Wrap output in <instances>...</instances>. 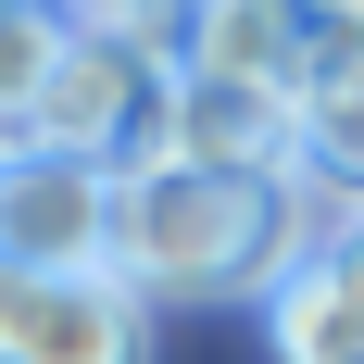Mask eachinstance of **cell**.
Returning a JSON list of instances; mask_svg holds the SVG:
<instances>
[{"label":"cell","instance_id":"7","mask_svg":"<svg viewBox=\"0 0 364 364\" xmlns=\"http://www.w3.org/2000/svg\"><path fill=\"white\" fill-rule=\"evenodd\" d=\"M301 50H314L301 0H188V38H176L188 75H264V88H301Z\"/></svg>","mask_w":364,"mask_h":364},{"label":"cell","instance_id":"2","mask_svg":"<svg viewBox=\"0 0 364 364\" xmlns=\"http://www.w3.org/2000/svg\"><path fill=\"white\" fill-rule=\"evenodd\" d=\"M164 113H176V63H164V50L63 38L50 101H38V151L101 164V176H139V164H164Z\"/></svg>","mask_w":364,"mask_h":364},{"label":"cell","instance_id":"9","mask_svg":"<svg viewBox=\"0 0 364 364\" xmlns=\"http://www.w3.org/2000/svg\"><path fill=\"white\" fill-rule=\"evenodd\" d=\"M301 188L339 201V214H364V88L301 101Z\"/></svg>","mask_w":364,"mask_h":364},{"label":"cell","instance_id":"8","mask_svg":"<svg viewBox=\"0 0 364 364\" xmlns=\"http://www.w3.org/2000/svg\"><path fill=\"white\" fill-rule=\"evenodd\" d=\"M63 13H0V164L38 151V101H50V63H63Z\"/></svg>","mask_w":364,"mask_h":364},{"label":"cell","instance_id":"1","mask_svg":"<svg viewBox=\"0 0 364 364\" xmlns=\"http://www.w3.org/2000/svg\"><path fill=\"white\" fill-rule=\"evenodd\" d=\"M327 226L339 201H314L301 176L139 164V176H113V277L139 301H277Z\"/></svg>","mask_w":364,"mask_h":364},{"label":"cell","instance_id":"10","mask_svg":"<svg viewBox=\"0 0 364 364\" xmlns=\"http://www.w3.org/2000/svg\"><path fill=\"white\" fill-rule=\"evenodd\" d=\"M0 13H63V0H0Z\"/></svg>","mask_w":364,"mask_h":364},{"label":"cell","instance_id":"4","mask_svg":"<svg viewBox=\"0 0 364 364\" xmlns=\"http://www.w3.org/2000/svg\"><path fill=\"white\" fill-rule=\"evenodd\" d=\"M164 164H214V176H301V88H264V75H188V63H176Z\"/></svg>","mask_w":364,"mask_h":364},{"label":"cell","instance_id":"6","mask_svg":"<svg viewBox=\"0 0 364 364\" xmlns=\"http://www.w3.org/2000/svg\"><path fill=\"white\" fill-rule=\"evenodd\" d=\"M264 339H277V364H364V214H339L314 264L264 301Z\"/></svg>","mask_w":364,"mask_h":364},{"label":"cell","instance_id":"3","mask_svg":"<svg viewBox=\"0 0 364 364\" xmlns=\"http://www.w3.org/2000/svg\"><path fill=\"white\" fill-rule=\"evenodd\" d=\"M0 364H151V301L126 277H50L0 252Z\"/></svg>","mask_w":364,"mask_h":364},{"label":"cell","instance_id":"11","mask_svg":"<svg viewBox=\"0 0 364 364\" xmlns=\"http://www.w3.org/2000/svg\"><path fill=\"white\" fill-rule=\"evenodd\" d=\"M301 13H327V0H301Z\"/></svg>","mask_w":364,"mask_h":364},{"label":"cell","instance_id":"5","mask_svg":"<svg viewBox=\"0 0 364 364\" xmlns=\"http://www.w3.org/2000/svg\"><path fill=\"white\" fill-rule=\"evenodd\" d=\"M0 252L50 264V277H101L113 264V176L101 164H63V151L0 164Z\"/></svg>","mask_w":364,"mask_h":364}]
</instances>
